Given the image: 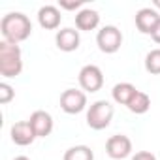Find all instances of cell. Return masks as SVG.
<instances>
[{"instance_id": "cell-1", "label": "cell", "mask_w": 160, "mask_h": 160, "mask_svg": "<svg viewBox=\"0 0 160 160\" xmlns=\"http://www.w3.org/2000/svg\"><path fill=\"white\" fill-rule=\"evenodd\" d=\"M0 32L4 36V42H10V43H21L25 40L30 38L32 34V23L30 19L21 13V12H12L8 15L2 17L0 21Z\"/></svg>"}, {"instance_id": "cell-2", "label": "cell", "mask_w": 160, "mask_h": 160, "mask_svg": "<svg viewBox=\"0 0 160 160\" xmlns=\"http://www.w3.org/2000/svg\"><path fill=\"white\" fill-rule=\"evenodd\" d=\"M23 72V53L17 43L0 42V75L2 77H17Z\"/></svg>"}, {"instance_id": "cell-3", "label": "cell", "mask_w": 160, "mask_h": 160, "mask_svg": "<svg viewBox=\"0 0 160 160\" xmlns=\"http://www.w3.org/2000/svg\"><path fill=\"white\" fill-rule=\"evenodd\" d=\"M115 108L108 100H96L87 109V126L92 130H104L111 124Z\"/></svg>"}, {"instance_id": "cell-4", "label": "cell", "mask_w": 160, "mask_h": 160, "mask_svg": "<svg viewBox=\"0 0 160 160\" xmlns=\"http://www.w3.org/2000/svg\"><path fill=\"white\" fill-rule=\"evenodd\" d=\"M96 45H98V49L102 53L113 55L122 45V32L117 27H113V25H106L96 34Z\"/></svg>"}, {"instance_id": "cell-5", "label": "cell", "mask_w": 160, "mask_h": 160, "mask_svg": "<svg viewBox=\"0 0 160 160\" xmlns=\"http://www.w3.org/2000/svg\"><path fill=\"white\" fill-rule=\"evenodd\" d=\"M79 87L83 89V92H98L104 87V73L100 66L96 64H85L79 70Z\"/></svg>"}, {"instance_id": "cell-6", "label": "cell", "mask_w": 160, "mask_h": 160, "mask_svg": "<svg viewBox=\"0 0 160 160\" xmlns=\"http://www.w3.org/2000/svg\"><path fill=\"white\" fill-rule=\"evenodd\" d=\"M87 108V94L77 89H66L60 94V109L68 115H77Z\"/></svg>"}, {"instance_id": "cell-7", "label": "cell", "mask_w": 160, "mask_h": 160, "mask_svg": "<svg viewBox=\"0 0 160 160\" xmlns=\"http://www.w3.org/2000/svg\"><path fill=\"white\" fill-rule=\"evenodd\" d=\"M106 152L113 160H122L132 154V139L124 134H115L106 141Z\"/></svg>"}, {"instance_id": "cell-8", "label": "cell", "mask_w": 160, "mask_h": 160, "mask_svg": "<svg viewBox=\"0 0 160 160\" xmlns=\"http://www.w3.org/2000/svg\"><path fill=\"white\" fill-rule=\"evenodd\" d=\"M79 43H81L79 30H75V28H72V27L60 28V30H57V34H55V45H57L58 51H64V53L77 51V49H79Z\"/></svg>"}, {"instance_id": "cell-9", "label": "cell", "mask_w": 160, "mask_h": 160, "mask_svg": "<svg viewBox=\"0 0 160 160\" xmlns=\"http://www.w3.org/2000/svg\"><path fill=\"white\" fill-rule=\"evenodd\" d=\"M28 122H30V126L34 128L36 138H47V136L53 132V126H55V121H53L51 113H47V111H43V109L34 111V113L30 115Z\"/></svg>"}, {"instance_id": "cell-10", "label": "cell", "mask_w": 160, "mask_h": 160, "mask_svg": "<svg viewBox=\"0 0 160 160\" xmlns=\"http://www.w3.org/2000/svg\"><path fill=\"white\" fill-rule=\"evenodd\" d=\"M10 136H12V141L19 147H27V145H32L34 139H36V134H34V128L30 126L28 121H19L15 124H12L10 128Z\"/></svg>"}, {"instance_id": "cell-11", "label": "cell", "mask_w": 160, "mask_h": 160, "mask_svg": "<svg viewBox=\"0 0 160 160\" xmlns=\"http://www.w3.org/2000/svg\"><path fill=\"white\" fill-rule=\"evenodd\" d=\"M160 21V13L154 10V8H141L138 13H136V27L141 34H152L156 25Z\"/></svg>"}, {"instance_id": "cell-12", "label": "cell", "mask_w": 160, "mask_h": 160, "mask_svg": "<svg viewBox=\"0 0 160 160\" xmlns=\"http://www.w3.org/2000/svg\"><path fill=\"white\" fill-rule=\"evenodd\" d=\"M60 21H62V13H60V8L58 6H42L38 10V23L42 28L45 30H57L60 27Z\"/></svg>"}, {"instance_id": "cell-13", "label": "cell", "mask_w": 160, "mask_h": 160, "mask_svg": "<svg viewBox=\"0 0 160 160\" xmlns=\"http://www.w3.org/2000/svg\"><path fill=\"white\" fill-rule=\"evenodd\" d=\"M100 25V13L92 8H83L75 13V28L83 30V32H91L96 30Z\"/></svg>"}, {"instance_id": "cell-14", "label": "cell", "mask_w": 160, "mask_h": 160, "mask_svg": "<svg viewBox=\"0 0 160 160\" xmlns=\"http://www.w3.org/2000/svg\"><path fill=\"white\" fill-rule=\"evenodd\" d=\"M136 92H138V89H136L132 83L122 81V83H117V85L111 89V98H113V102L119 104V106H128Z\"/></svg>"}, {"instance_id": "cell-15", "label": "cell", "mask_w": 160, "mask_h": 160, "mask_svg": "<svg viewBox=\"0 0 160 160\" xmlns=\"http://www.w3.org/2000/svg\"><path fill=\"white\" fill-rule=\"evenodd\" d=\"M126 108H128L134 115H143V113H147V111H149V108H151V98H149V94H147V92L138 91Z\"/></svg>"}, {"instance_id": "cell-16", "label": "cell", "mask_w": 160, "mask_h": 160, "mask_svg": "<svg viewBox=\"0 0 160 160\" xmlns=\"http://www.w3.org/2000/svg\"><path fill=\"white\" fill-rule=\"evenodd\" d=\"M62 160H94V151L89 145H73L66 149Z\"/></svg>"}, {"instance_id": "cell-17", "label": "cell", "mask_w": 160, "mask_h": 160, "mask_svg": "<svg viewBox=\"0 0 160 160\" xmlns=\"http://www.w3.org/2000/svg\"><path fill=\"white\" fill-rule=\"evenodd\" d=\"M145 70L151 75H160V47L151 49L145 55Z\"/></svg>"}, {"instance_id": "cell-18", "label": "cell", "mask_w": 160, "mask_h": 160, "mask_svg": "<svg viewBox=\"0 0 160 160\" xmlns=\"http://www.w3.org/2000/svg\"><path fill=\"white\" fill-rule=\"evenodd\" d=\"M13 98H15V91H13V87L8 85L6 81H2V83H0V104H2V106H8Z\"/></svg>"}, {"instance_id": "cell-19", "label": "cell", "mask_w": 160, "mask_h": 160, "mask_svg": "<svg viewBox=\"0 0 160 160\" xmlns=\"http://www.w3.org/2000/svg\"><path fill=\"white\" fill-rule=\"evenodd\" d=\"M83 6V0H60L58 2V8L60 10H68V12H73V10H79ZM83 10V8H81Z\"/></svg>"}, {"instance_id": "cell-20", "label": "cell", "mask_w": 160, "mask_h": 160, "mask_svg": "<svg viewBox=\"0 0 160 160\" xmlns=\"http://www.w3.org/2000/svg\"><path fill=\"white\" fill-rule=\"evenodd\" d=\"M132 160H156V156H154L151 151H138V152L132 156Z\"/></svg>"}, {"instance_id": "cell-21", "label": "cell", "mask_w": 160, "mask_h": 160, "mask_svg": "<svg viewBox=\"0 0 160 160\" xmlns=\"http://www.w3.org/2000/svg\"><path fill=\"white\" fill-rule=\"evenodd\" d=\"M151 38H152V40H154V42H156L158 45H160V21H158V25H156V28H154V32L151 34Z\"/></svg>"}, {"instance_id": "cell-22", "label": "cell", "mask_w": 160, "mask_h": 160, "mask_svg": "<svg viewBox=\"0 0 160 160\" xmlns=\"http://www.w3.org/2000/svg\"><path fill=\"white\" fill-rule=\"evenodd\" d=\"M152 8H154L156 12L160 10V0H154V2H152Z\"/></svg>"}, {"instance_id": "cell-23", "label": "cell", "mask_w": 160, "mask_h": 160, "mask_svg": "<svg viewBox=\"0 0 160 160\" xmlns=\"http://www.w3.org/2000/svg\"><path fill=\"white\" fill-rule=\"evenodd\" d=\"M13 160H30V158H28V156H25V154H21V156H15Z\"/></svg>"}]
</instances>
